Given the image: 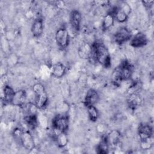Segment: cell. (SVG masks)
I'll list each match as a JSON object with an SVG mask.
<instances>
[{
  "label": "cell",
  "instance_id": "15",
  "mask_svg": "<svg viewBox=\"0 0 154 154\" xmlns=\"http://www.w3.org/2000/svg\"><path fill=\"white\" fill-rule=\"evenodd\" d=\"M92 44L88 43H82L78 48V54L79 57L82 59H90L92 54Z\"/></svg>",
  "mask_w": 154,
  "mask_h": 154
},
{
  "label": "cell",
  "instance_id": "21",
  "mask_svg": "<svg viewBox=\"0 0 154 154\" xmlns=\"http://www.w3.org/2000/svg\"><path fill=\"white\" fill-rule=\"evenodd\" d=\"M109 144L108 143V139H107V136L103 135L102 138V140H100V143L98 144L97 146V153H102V154H105V153H108L109 152Z\"/></svg>",
  "mask_w": 154,
  "mask_h": 154
},
{
  "label": "cell",
  "instance_id": "14",
  "mask_svg": "<svg viewBox=\"0 0 154 154\" xmlns=\"http://www.w3.org/2000/svg\"><path fill=\"white\" fill-rule=\"evenodd\" d=\"M43 21L41 17H37L34 19L31 27L32 35L36 38L40 37L43 32Z\"/></svg>",
  "mask_w": 154,
  "mask_h": 154
},
{
  "label": "cell",
  "instance_id": "19",
  "mask_svg": "<svg viewBox=\"0 0 154 154\" xmlns=\"http://www.w3.org/2000/svg\"><path fill=\"white\" fill-rule=\"evenodd\" d=\"M14 89L8 85H5L3 88V99L6 104L11 105L13 98L15 94Z\"/></svg>",
  "mask_w": 154,
  "mask_h": 154
},
{
  "label": "cell",
  "instance_id": "23",
  "mask_svg": "<svg viewBox=\"0 0 154 154\" xmlns=\"http://www.w3.org/2000/svg\"><path fill=\"white\" fill-rule=\"evenodd\" d=\"M87 111L88 118L93 122H96L99 117V113L95 105H89L87 106Z\"/></svg>",
  "mask_w": 154,
  "mask_h": 154
},
{
  "label": "cell",
  "instance_id": "5",
  "mask_svg": "<svg viewBox=\"0 0 154 154\" xmlns=\"http://www.w3.org/2000/svg\"><path fill=\"white\" fill-rule=\"evenodd\" d=\"M55 39L58 46L62 50L67 48L69 45L70 36L67 28L63 26L60 27L55 32Z\"/></svg>",
  "mask_w": 154,
  "mask_h": 154
},
{
  "label": "cell",
  "instance_id": "18",
  "mask_svg": "<svg viewBox=\"0 0 154 154\" xmlns=\"http://www.w3.org/2000/svg\"><path fill=\"white\" fill-rule=\"evenodd\" d=\"M115 22V18L113 13L109 11L104 16L102 22V29L103 31L109 29L113 25Z\"/></svg>",
  "mask_w": 154,
  "mask_h": 154
},
{
  "label": "cell",
  "instance_id": "22",
  "mask_svg": "<svg viewBox=\"0 0 154 154\" xmlns=\"http://www.w3.org/2000/svg\"><path fill=\"white\" fill-rule=\"evenodd\" d=\"M55 140L59 147H64L68 143V138L66 132L55 133Z\"/></svg>",
  "mask_w": 154,
  "mask_h": 154
},
{
  "label": "cell",
  "instance_id": "6",
  "mask_svg": "<svg viewBox=\"0 0 154 154\" xmlns=\"http://www.w3.org/2000/svg\"><path fill=\"white\" fill-rule=\"evenodd\" d=\"M132 36L131 31L127 27L122 26L116 31L114 35V40L117 45H122L129 41Z\"/></svg>",
  "mask_w": 154,
  "mask_h": 154
},
{
  "label": "cell",
  "instance_id": "11",
  "mask_svg": "<svg viewBox=\"0 0 154 154\" xmlns=\"http://www.w3.org/2000/svg\"><path fill=\"white\" fill-rule=\"evenodd\" d=\"M99 98L98 92L94 88H90L85 94L84 103L86 107L89 105H94L99 100Z\"/></svg>",
  "mask_w": 154,
  "mask_h": 154
},
{
  "label": "cell",
  "instance_id": "8",
  "mask_svg": "<svg viewBox=\"0 0 154 154\" xmlns=\"http://www.w3.org/2000/svg\"><path fill=\"white\" fill-rule=\"evenodd\" d=\"M70 23L71 28L75 33H78L81 28L82 15L77 10H73L70 14Z\"/></svg>",
  "mask_w": 154,
  "mask_h": 154
},
{
  "label": "cell",
  "instance_id": "3",
  "mask_svg": "<svg viewBox=\"0 0 154 154\" xmlns=\"http://www.w3.org/2000/svg\"><path fill=\"white\" fill-rule=\"evenodd\" d=\"M32 91L35 97V103L38 109L45 108L48 104V94L45 86L40 82L32 86Z\"/></svg>",
  "mask_w": 154,
  "mask_h": 154
},
{
  "label": "cell",
  "instance_id": "4",
  "mask_svg": "<svg viewBox=\"0 0 154 154\" xmlns=\"http://www.w3.org/2000/svg\"><path fill=\"white\" fill-rule=\"evenodd\" d=\"M52 125L55 134L66 132L69 125V117L67 114H57L52 120Z\"/></svg>",
  "mask_w": 154,
  "mask_h": 154
},
{
  "label": "cell",
  "instance_id": "2",
  "mask_svg": "<svg viewBox=\"0 0 154 154\" xmlns=\"http://www.w3.org/2000/svg\"><path fill=\"white\" fill-rule=\"evenodd\" d=\"M132 72V66L131 63L127 60H123L112 72L113 82L115 85H117L123 81L130 79Z\"/></svg>",
  "mask_w": 154,
  "mask_h": 154
},
{
  "label": "cell",
  "instance_id": "24",
  "mask_svg": "<svg viewBox=\"0 0 154 154\" xmlns=\"http://www.w3.org/2000/svg\"><path fill=\"white\" fill-rule=\"evenodd\" d=\"M144 6L147 9V10H151L153 7V1H142Z\"/></svg>",
  "mask_w": 154,
  "mask_h": 154
},
{
  "label": "cell",
  "instance_id": "13",
  "mask_svg": "<svg viewBox=\"0 0 154 154\" xmlns=\"http://www.w3.org/2000/svg\"><path fill=\"white\" fill-rule=\"evenodd\" d=\"M50 73L54 77L56 78H61L64 76L66 73V67L63 63L57 62L51 66Z\"/></svg>",
  "mask_w": 154,
  "mask_h": 154
},
{
  "label": "cell",
  "instance_id": "9",
  "mask_svg": "<svg viewBox=\"0 0 154 154\" xmlns=\"http://www.w3.org/2000/svg\"><path fill=\"white\" fill-rule=\"evenodd\" d=\"M137 132L140 141L153 139V128L149 124H141L138 128Z\"/></svg>",
  "mask_w": 154,
  "mask_h": 154
},
{
  "label": "cell",
  "instance_id": "16",
  "mask_svg": "<svg viewBox=\"0 0 154 154\" xmlns=\"http://www.w3.org/2000/svg\"><path fill=\"white\" fill-rule=\"evenodd\" d=\"M127 103L129 108L131 109H135L141 105L142 99L137 93H129L127 97Z\"/></svg>",
  "mask_w": 154,
  "mask_h": 154
},
{
  "label": "cell",
  "instance_id": "17",
  "mask_svg": "<svg viewBox=\"0 0 154 154\" xmlns=\"http://www.w3.org/2000/svg\"><path fill=\"white\" fill-rule=\"evenodd\" d=\"M107 139L110 146L116 147L120 143L122 135L119 130L114 129L111 131L107 135Z\"/></svg>",
  "mask_w": 154,
  "mask_h": 154
},
{
  "label": "cell",
  "instance_id": "12",
  "mask_svg": "<svg viewBox=\"0 0 154 154\" xmlns=\"http://www.w3.org/2000/svg\"><path fill=\"white\" fill-rule=\"evenodd\" d=\"M27 97V93L25 90L21 89L16 91L11 105L20 108L26 102Z\"/></svg>",
  "mask_w": 154,
  "mask_h": 154
},
{
  "label": "cell",
  "instance_id": "7",
  "mask_svg": "<svg viewBox=\"0 0 154 154\" xmlns=\"http://www.w3.org/2000/svg\"><path fill=\"white\" fill-rule=\"evenodd\" d=\"M20 144L22 145L23 147L27 150H32L34 149L35 141L30 131H23L20 138Z\"/></svg>",
  "mask_w": 154,
  "mask_h": 154
},
{
  "label": "cell",
  "instance_id": "10",
  "mask_svg": "<svg viewBox=\"0 0 154 154\" xmlns=\"http://www.w3.org/2000/svg\"><path fill=\"white\" fill-rule=\"evenodd\" d=\"M147 37L143 32H139L132 36L130 40V45L134 48H140L147 44Z\"/></svg>",
  "mask_w": 154,
  "mask_h": 154
},
{
  "label": "cell",
  "instance_id": "1",
  "mask_svg": "<svg viewBox=\"0 0 154 154\" xmlns=\"http://www.w3.org/2000/svg\"><path fill=\"white\" fill-rule=\"evenodd\" d=\"M92 54L90 59L97 63L105 68H108L111 65V57L109 50L105 45L99 42L92 43Z\"/></svg>",
  "mask_w": 154,
  "mask_h": 154
},
{
  "label": "cell",
  "instance_id": "20",
  "mask_svg": "<svg viewBox=\"0 0 154 154\" xmlns=\"http://www.w3.org/2000/svg\"><path fill=\"white\" fill-rule=\"evenodd\" d=\"M24 122L31 129H35L38 125L37 114H31L24 116Z\"/></svg>",
  "mask_w": 154,
  "mask_h": 154
}]
</instances>
